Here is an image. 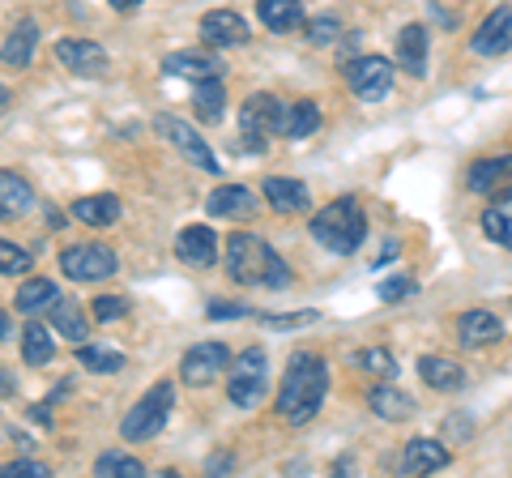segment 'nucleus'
<instances>
[{"label": "nucleus", "instance_id": "obj_1", "mask_svg": "<svg viewBox=\"0 0 512 478\" xmlns=\"http://www.w3.org/2000/svg\"><path fill=\"white\" fill-rule=\"evenodd\" d=\"M325 393H329V363L316 350H299L286 363V380L278 389V414L291 427L312 423L320 406H325Z\"/></svg>", "mask_w": 512, "mask_h": 478}, {"label": "nucleus", "instance_id": "obj_2", "mask_svg": "<svg viewBox=\"0 0 512 478\" xmlns=\"http://www.w3.org/2000/svg\"><path fill=\"white\" fill-rule=\"evenodd\" d=\"M227 274L239 286H265V291H286L295 282L291 265L278 257L274 244H265L261 235H248V231L227 239Z\"/></svg>", "mask_w": 512, "mask_h": 478}, {"label": "nucleus", "instance_id": "obj_3", "mask_svg": "<svg viewBox=\"0 0 512 478\" xmlns=\"http://www.w3.org/2000/svg\"><path fill=\"white\" fill-rule=\"evenodd\" d=\"M312 239L333 257H355L367 239V214L359 197H338L312 214Z\"/></svg>", "mask_w": 512, "mask_h": 478}, {"label": "nucleus", "instance_id": "obj_4", "mask_svg": "<svg viewBox=\"0 0 512 478\" xmlns=\"http://www.w3.org/2000/svg\"><path fill=\"white\" fill-rule=\"evenodd\" d=\"M231 376H227V397L239 406V410H252L265 402L269 393V355L261 346H248L244 355H239L235 363H227Z\"/></svg>", "mask_w": 512, "mask_h": 478}, {"label": "nucleus", "instance_id": "obj_5", "mask_svg": "<svg viewBox=\"0 0 512 478\" xmlns=\"http://www.w3.org/2000/svg\"><path fill=\"white\" fill-rule=\"evenodd\" d=\"M171 406H175V385H167V380H158V385H154V389H146V397H141V402L124 414L120 436H124V440H154V436L167 427Z\"/></svg>", "mask_w": 512, "mask_h": 478}, {"label": "nucleus", "instance_id": "obj_6", "mask_svg": "<svg viewBox=\"0 0 512 478\" xmlns=\"http://www.w3.org/2000/svg\"><path fill=\"white\" fill-rule=\"evenodd\" d=\"M60 269H64V278H73V282H103L116 274L120 261H116V252L103 244H73L60 252Z\"/></svg>", "mask_w": 512, "mask_h": 478}, {"label": "nucleus", "instance_id": "obj_7", "mask_svg": "<svg viewBox=\"0 0 512 478\" xmlns=\"http://www.w3.org/2000/svg\"><path fill=\"white\" fill-rule=\"evenodd\" d=\"M154 129L163 133V137L171 141V146H175V150H180V154L188 158L192 167H201V171H210V175H218V171H222V163L214 158V150L205 146V141H201V133L192 129L188 120H180V116H154Z\"/></svg>", "mask_w": 512, "mask_h": 478}, {"label": "nucleus", "instance_id": "obj_8", "mask_svg": "<svg viewBox=\"0 0 512 478\" xmlns=\"http://www.w3.org/2000/svg\"><path fill=\"white\" fill-rule=\"evenodd\" d=\"M227 346L222 342H197V346H188L184 350V359H180V380L192 389H205V385H214V380L227 372Z\"/></svg>", "mask_w": 512, "mask_h": 478}, {"label": "nucleus", "instance_id": "obj_9", "mask_svg": "<svg viewBox=\"0 0 512 478\" xmlns=\"http://www.w3.org/2000/svg\"><path fill=\"white\" fill-rule=\"evenodd\" d=\"M393 77H397V69L384 56H359L346 65V82L363 103H380L384 94L393 90Z\"/></svg>", "mask_w": 512, "mask_h": 478}, {"label": "nucleus", "instance_id": "obj_10", "mask_svg": "<svg viewBox=\"0 0 512 478\" xmlns=\"http://www.w3.org/2000/svg\"><path fill=\"white\" fill-rule=\"evenodd\" d=\"M278 120H282V103L274 99V94H252V99L244 103V111H239V129L248 133V150L261 154L265 150V133H278Z\"/></svg>", "mask_w": 512, "mask_h": 478}, {"label": "nucleus", "instance_id": "obj_11", "mask_svg": "<svg viewBox=\"0 0 512 478\" xmlns=\"http://www.w3.org/2000/svg\"><path fill=\"white\" fill-rule=\"evenodd\" d=\"M466 188L478 197H512V154L500 158H478L466 171Z\"/></svg>", "mask_w": 512, "mask_h": 478}, {"label": "nucleus", "instance_id": "obj_12", "mask_svg": "<svg viewBox=\"0 0 512 478\" xmlns=\"http://www.w3.org/2000/svg\"><path fill=\"white\" fill-rule=\"evenodd\" d=\"M56 60L77 77H103L107 65H111L107 52L94 39H60L56 43Z\"/></svg>", "mask_w": 512, "mask_h": 478}, {"label": "nucleus", "instance_id": "obj_13", "mask_svg": "<svg viewBox=\"0 0 512 478\" xmlns=\"http://www.w3.org/2000/svg\"><path fill=\"white\" fill-rule=\"evenodd\" d=\"M201 39L205 47H244L252 39V30L235 9H210L201 18Z\"/></svg>", "mask_w": 512, "mask_h": 478}, {"label": "nucleus", "instance_id": "obj_14", "mask_svg": "<svg viewBox=\"0 0 512 478\" xmlns=\"http://www.w3.org/2000/svg\"><path fill=\"white\" fill-rule=\"evenodd\" d=\"M508 47H512V5H500L495 13H487L483 26L474 30V52L495 60V56H504Z\"/></svg>", "mask_w": 512, "mask_h": 478}, {"label": "nucleus", "instance_id": "obj_15", "mask_svg": "<svg viewBox=\"0 0 512 478\" xmlns=\"http://www.w3.org/2000/svg\"><path fill=\"white\" fill-rule=\"evenodd\" d=\"M175 257L192 269H210L218 261V235L210 227H184L175 235Z\"/></svg>", "mask_w": 512, "mask_h": 478}, {"label": "nucleus", "instance_id": "obj_16", "mask_svg": "<svg viewBox=\"0 0 512 478\" xmlns=\"http://www.w3.org/2000/svg\"><path fill=\"white\" fill-rule=\"evenodd\" d=\"M265 201L274 214H308L312 210V193L303 180H282V175H269L265 180Z\"/></svg>", "mask_w": 512, "mask_h": 478}, {"label": "nucleus", "instance_id": "obj_17", "mask_svg": "<svg viewBox=\"0 0 512 478\" xmlns=\"http://www.w3.org/2000/svg\"><path fill=\"white\" fill-rule=\"evenodd\" d=\"M367 406H372V414H376V419H384V423H406V419H414V410H419V406H414V397L397 389L393 380L367 389Z\"/></svg>", "mask_w": 512, "mask_h": 478}, {"label": "nucleus", "instance_id": "obj_18", "mask_svg": "<svg viewBox=\"0 0 512 478\" xmlns=\"http://www.w3.org/2000/svg\"><path fill=\"white\" fill-rule=\"evenodd\" d=\"M167 77H188V82H205V77H227V65L210 52H171L163 60Z\"/></svg>", "mask_w": 512, "mask_h": 478}, {"label": "nucleus", "instance_id": "obj_19", "mask_svg": "<svg viewBox=\"0 0 512 478\" xmlns=\"http://www.w3.org/2000/svg\"><path fill=\"white\" fill-rule=\"evenodd\" d=\"M35 47H39V22L35 18H22L18 26L9 30L5 47H0V65H5V69H30V60H35Z\"/></svg>", "mask_w": 512, "mask_h": 478}, {"label": "nucleus", "instance_id": "obj_20", "mask_svg": "<svg viewBox=\"0 0 512 478\" xmlns=\"http://www.w3.org/2000/svg\"><path fill=\"white\" fill-rule=\"evenodd\" d=\"M205 210H210L214 218H235V222H248L256 214V193H248L244 184H222L210 193V201H205Z\"/></svg>", "mask_w": 512, "mask_h": 478}, {"label": "nucleus", "instance_id": "obj_21", "mask_svg": "<svg viewBox=\"0 0 512 478\" xmlns=\"http://www.w3.org/2000/svg\"><path fill=\"white\" fill-rule=\"evenodd\" d=\"M500 338H504V325H500V316H495V312L474 308V312H466L457 321V342L470 346V350L491 346V342H500Z\"/></svg>", "mask_w": 512, "mask_h": 478}, {"label": "nucleus", "instance_id": "obj_22", "mask_svg": "<svg viewBox=\"0 0 512 478\" xmlns=\"http://www.w3.org/2000/svg\"><path fill=\"white\" fill-rule=\"evenodd\" d=\"M448 449L440 440H427V436H414L410 444H406V453H402V470L406 474H436V470H444L448 466Z\"/></svg>", "mask_w": 512, "mask_h": 478}, {"label": "nucleus", "instance_id": "obj_23", "mask_svg": "<svg viewBox=\"0 0 512 478\" xmlns=\"http://www.w3.org/2000/svg\"><path fill=\"white\" fill-rule=\"evenodd\" d=\"M397 65H402L410 77H427V26L410 22L397 35Z\"/></svg>", "mask_w": 512, "mask_h": 478}, {"label": "nucleus", "instance_id": "obj_24", "mask_svg": "<svg viewBox=\"0 0 512 478\" xmlns=\"http://www.w3.org/2000/svg\"><path fill=\"white\" fill-rule=\"evenodd\" d=\"M419 376H423V385L436 389V393H457L461 385H466V368L453 363V359H444V355H423Z\"/></svg>", "mask_w": 512, "mask_h": 478}, {"label": "nucleus", "instance_id": "obj_25", "mask_svg": "<svg viewBox=\"0 0 512 478\" xmlns=\"http://www.w3.org/2000/svg\"><path fill=\"white\" fill-rule=\"evenodd\" d=\"M227 77H205V82H192V107H197V120L205 124H222L227 116Z\"/></svg>", "mask_w": 512, "mask_h": 478}, {"label": "nucleus", "instance_id": "obj_26", "mask_svg": "<svg viewBox=\"0 0 512 478\" xmlns=\"http://www.w3.org/2000/svg\"><path fill=\"white\" fill-rule=\"evenodd\" d=\"M30 205H35V188H30L22 175L0 171V222H13V218L30 214Z\"/></svg>", "mask_w": 512, "mask_h": 478}, {"label": "nucleus", "instance_id": "obj_27", "mask_svg": "<svg viewBox=\"0 0 512 478\" xmlns=\"http://www.w3.org/2000/svg\"><path fill=\"white\" fill-rule=\"evenodd\" d=\"M320 129V107L312 99H295L291 107L282 103V120H278V133L291 137V141H303Z\"/></svg>", "mask_w": 512, "mask_h": 478}, {"label": "nucleus", "instance_id": "obj_28", "mask_svg": "<svg viewBox=\"0 0 512 478\" xmlns=\"http://www.w3.org/2000/svg\"><path fill=\"white\" fill-rule=\"evenodd\" d=\"M256 18L274 35H291V30L303 26V5L299 0H256Z\"/></svg>", "mask_w": 512, "mask_h": 478}, {"label": "nucleus", "instance_id": "obj_29", "mask_svg": "<svg viewBox=\"0 0 512 478\" xmlns=\"http://www.w3.org/2000/svg\"><path fill=\"white\" fill-rule=\"evenodd\" d=\"M52 329L60 333V338H69V342H86L90 338L82 304H77V299H64V295L52 299Z\"/></svg>", "mask_w": 512, "mask_h": 478}, {"label": "nucleus", "instance_id": "obj_30", "mask_svg": "<svg viewBox=\"0 0 512 478\" xmlns=\"http://www.w3.org/2000/svg\"><path fill=\"white\" fill-rule=\"evenodd\" d=\"M73 218L86 222V227H111V222L120 218V197H111V193L77 197L73 201Z\"/></svg>", "mask_w": 512, "mask_h": 478}, {"label": "nucleus", "instance_id": "obj_31", "mask_svg": "<svg viewBox=\"0 0 512 478\" xmlns=\"http://www.w3.org/2000/svg\"><path fill=\"white\" fill-rule=\"evenodd\" d=\"M483 235L512 252V197H495L483 210Z\"/></svg>", "mask_w": 512, "mask_h": 478}, {"label": "nucleus", "instance_id": "obj_32", "mask_svg": "<svg viewBox=\"0 0 512 478\" xmlns=\"http://www.w3.org/2000/svg\"><path fill=\"white\" fill-rule=\"evenodd\" d=\"M60 295V286L52 282V278H26L22 286H18V312H26V316H35L39 308H52V299Z\"/></svg>", "mask_w": 512, "mask_h": 478}, {"label": "nucleus", "instance_id": "obj_33", "mask_svg": "<svg viewBox=\"0 0 512 478\" xmlns=\"http://www.w3.org/2000/svg\"><path fill=\"white\" fill-rule=\"evenodd\" d=\"M77 363H82L86 372H99V376H111L124 368V355L111 346H99V342H77Z\"/></svg>", "mask_w": 512, "mask_h": 478}, {"label": "nucleus", "instance_id": "obj_34", "mask_svg": "<svg viewBox=\"0 0 512 478\" xmlns=\"http://www.w3.org/2000/svg\"><path fill=\"white\" fill-rule=\"evenodd\" d=\"M52 355H56V342H52V333H47V325L30 321L22 329V359L30 368H39V363H52Z\"/></svg>", "mask_w": 512, "mask_h": 478}, {"label": "nucleus", "instance_id": "obj_35", "mask_svg": "<svg viewBox=\"0 0 512 478\" xmlns=\"http://www.w3.org/2000/svg\"><path fill=\"white\" fill-rule=\"evenodd\" d=\"M94 474H103V478H141L146 474V466H141L137 457H128V453H103L99 461H94Z\"/></svg>", "mask_w": 512, "mask_h": 478}, {"label": "nucleus", "instance_id": "obj_36", "mask_svg": "<svg viewBox=\"0 0 512 478\" xmlns=\"http://www.w3.org/2000/svg\"><path fill=\"white\" fill-rule=\"evenodd\" d=\"M355 363H359L363 372H372L376 380H397V359H393V350H380V346L359 350Z\"/></svg>", "mask_w": 512, "mask_h": 478}, {"label": "nucleus", "instance_id": "obj_37", "mask_svg": "<svg viewBox=\"0 0 512 478\" xmlns=\"http://www.w3.org/2000/svg\"><path fill=\"white\" fill-rule=\"evenodd\" d=\"M30 269V252L18 248V244H9V239H0V274L5 278H18Z\"/></svg>", "mask_w": 512, "mask_h": 478}, {"label": "nucleus", "instance_id": "obj_38", "mask_svg": "<svg viewBox=\"0 0 512 478\" xmlns=\"http://www.w3.org/2000/svg\"><path fill=\"white\" fill-rule=\"evenodd\" d=\"M419 286H414V278H384L380 286H376V295L384 299V304H397V299H406V295H414Z\"/></svg>", "mask_w": 512, "mask_h": 478}, {"label": "nucleus", "instance_id": "obj_39", "mask_svg": "<svg viewBox=\"0 0 512 478\" xmlns=\"http://www.w3.org/2000/svg\"><path fill=\"white\" fill-rule=\"evenodd\" d=\"M128 312V299H120V295H99L94 299V321H120V316Z\"/></svg>", "mask_w": 512, "mask_h": 478}, {"label": "nucleus", "instance_id": "obj_40", "mask_svg": "<svg viewBox=\"0 0 512 478\" xmlns=\"http://www.w3.org/2000/svg\"><path fill=\"white\" fill-rule=\"evenodd\" d=\"M52 470L43 466V461H30V457H22V461H9V466H0V478H47Z\"/></svg>", "mask_w": 512, "mask_h": 478}, {"label": "nucleus", "instance_id": "obj_41", "mask_svg": "<svg viewBox=\"0 0 512 478\" xmlns=\"http://www.w3.org/2000/svg\"><path fill=\"white\" fill-rule=\"evenodd\" d=\"M338 35H342V22H338V18H316V22L308 26V43H316V47L333 43Z\"/></svg>", "mask_w": 512, "mask_h": 478}, {"label": "nucleus", "instance_id": "obj_42", "mask_svg": "<svg viewBox=\"0 0 512 478\" xmlns=\"http://www.w3.org/2000/svg\"><path fill=\"white\" fill-rule=\"evenodd\" d=\"M269 329H303V325H316L320 316L316 312H291V316H261Z\"/></svg>", "mask_w": 512, "mask_h": 478}, {"label": "nucleus", "instance_id": "obj_43", "mask_svg": "<svg viewBox=\"0 0 512 478\" xmlns=\"http://www.w3.org/2000/svg\"><path fill=\"white\" fill-rule=\"evenodd\" d=\"M252 308H244V304H231V299H214L210 308H205V316L210 321H235V316H248Z\"/></svg>", "mask_w": 512, "mask_h": 478}, {"label": "nucleus", "instance_id": "obj_44", "mask_svg": "<svg viewBox=\"0 0 512 478\" xmlns=\"http://www.w3.org/2000/svg\"><path fill=\"white\" fill-rule=\"evenodd\" d=\"M13 393H18V380H13L5 368H0V397H13Z\"/></svg>", "mask_w": 512, "mask_h": 478}, {"label": "nucleus", "instance_id": "obj_45", "mask_svg": "<svg viewBox=\"0 0 512 478\" xmlns=\"http://www.w3.org/2000/svg\"><path fill=\"white\" fill-rule=\"evenodd\" d=\"M210 470H231V457L227 453H214L210 457Z\"/></svg>", "mask_w": 512, "mask_h": 478}, {"label": "nucleus", "instance_id": "obj_46", "mask_svg": "<svg viewBox=\"0 0 512 478\" xmlns=\"http://www.w3.org/2000/svg\"><path fill=\"white\" fill-rule=\"evenodd\" d=\"M141 0H111V9H120V13H128V9H137Z\"/></svg>", "mask_w": 512, "mask_h": 478}, {"label": "nucleus", "instance_id": "obj_47", "mask_svg": "<svg viewBox=\"0 0 512 478\" xmlns=\"http://www.w3.org/2000/svg\"><path fill=\"white\" fill-rule=\"evenodd\" d=\"M9 103H13V94H9V86H0V116L9 111Z\"/></svg>", "mask_w": 512, "mask_h": 478}, {"label": "nucleus", "instance_id": "obj_48", "mask_svg": "<svg viewBox=\"0 0 512 478\" xmlns=\"http://www.w3.org/2000/svg\"><path fill=\"white\" fill-rule=\"evenodd\" d=\"M5 338H9V316L0 312V342H5Z\"/></svg>", "mask_w": 512, "mask_h": 478}]
</instances>
